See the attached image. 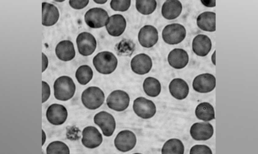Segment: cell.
Listing matches in <instances>:
<instances>
[{"label": "cell", "mask_w": 258, "mask_h": 154, "mask_svg": "<svg viewBox=\"0 0 258 154\" xmlns=\"http://www.w3.org/2000/svg\"><path fill=\"white\" fill-rule=\"evenodd\" d=\"M195 114L199 120L206 122L215 119V111L213 106L207 102H203L197 105Z\"/></svg>", "instance_id": "obj_25"}, {"label": "cell", "mask_w": 258, "mask_h": 154, "mask_svg": "<svg viewBox=\"0 0 258 154\" xmlns=\"http://www.w3.org/2000/svg\"><path fill=\"white\" fill-rule=\"evenodd\" d=\"M109 17L107 11L99 7L92 8L84 15V20L87 25L93 28H98L106 26Z\"/></svg>", "instance_id": "obj_5"}, {"label": "cell", "mask_w": 258, "mask_h": 154, "mask_svg": "<svg viewBox=\"0 0 258 154\" xmlns=\"http://www.w3.org/2000/svg\"><path fill=\"white\" fill-rule=\"evenodd\" d=\"M133 108L137 116L145 119L153 117L156 111V107L154 102L143 97H138L134 100Z\"/></svg>", "instance_id": "obj_7"}, {"label": "cell", "mask_w": 258, "mask_h": 154, "mask_svg": "<svg viewBox=\"0 0 258 154\" xmlns=\"http://www.w3.org/2000/svg\"><path fill=\"white\" fill-rule=\"evenodd\" d=\"M182 9L181 2L178 0H166L163 4L161 10L162 16L168 20L177 18L180 14Z\"/></svg>", "instance_id": "obj_23"}, {"label": "cell", "mask_w": 258, "mask_h": 154, "mask_svg": "<svg viewBox=\"0 0 258 154\" xmlns=\"http://www.w3.org/2000/svg\"><path fill=\"white\" fill-rule=\"evenodd\" d=\"M68 113L63 105L53 103L48 107L46 116L48 121L52 124L59 125L64 124L68 117Z\"/></svg>", "instance_id": "obj_12"}, {"label": "cell", "mask_w": 258, "mask_h": 154, "mask_svg": "<svg viewBox=\"0 0 258 154\" xmlns=\"http://www.w3.org/2000/svg\"><path fill=\"white\" fill-rule=\"evenodd\" d=\"M59 16V12L56 6L46 2H42V24L43 26L53 25L57 22Z\"/></svg>", "instance_id": "obj_18"}, {"label": "cell", "mask_w": 258, "mask_h": 154, "mask_svg": "<svg viewBox=\"0 0 258 154\" xmlns=\"http://www.w3.org/2000/svg\"><path fill=\"white\" fill-rule=\"evenodd\" d=\"M143 90L148 96L156 97L160 93L161 83L157 79L151 77L146 78L143 83Z\"/></svg>", "instance_id": "obj_26"}, {"label": "cell", "mask_w": 258, "mask_h": 154, "mask_svg": "<svg viewBox=\"0 0 258 154\" xmlns=\"http://www.w3.org/2000/svg\"><path fill=\"white\" fill-rule=\"evenodd\" d=\"M81 142L85 147L88 148H95L99 146L103 141L102 134L95 127L88 126L82 132Z\"/></svg>", "instance_id": "obj_13"}, {"label": "cell", "mask_w": 258, "mask_h": 154, "mask_svg": "<svg viewBox=\"0 0 258 154\" xmlns=\"http://www.w3.org/2000/svg\"><path fill=\"white\" fill-rule=\"evenodd\" d=\"M169 88L172 96L178 100L185 99L189 91L187 83L184 80L179 78L172 80L169 84Z\"/></svg>", "instance_id": "obj_21"}, {"label": "cell", "mask_w": 258, "mask_h": 154, "mask_svg": "<svg viewBox=\"0 0 258 154\" xmlns=\"http://www.w3.org/2000/svg\"><path fill=\"white\" fill-rule=\"evenodd\" d=\"M190 154H212V150L207 146L205 145H196L190 149Z\"/></svg>", "instance_id": "obj_32"}, {"label": "cell", "mask_w": 258, "mask_h": 154, "mask_svg": "<svg viewBox=\"0 0 258 154\" xmlns=\"http://www.w3.org/2000/svg\"><path fill=\"white\" fill-rule=\"evenodd\" d=\"M42 101L43 103L46 102L49 97L50 93V88L48 84L46 82L42 81Z\"/></svg>", "instance_id": "obj_34"}, {"label": "cell", "mask_w": 258, "mask_h": 154, "mask_svg": "<svg viewBox=\"0 0 258 154\" xmlns=\"http://www.w3.org/2000/svg\"><path fill=\"white\" fill-rule=\"evenodd\" d=\"M96 3L99 4H103L105 3L107 0H93Z\"/></svg>", "instance_id": "obj_37"}, {"label": "cell", "mask_w": 258, "mask_h": 154, "mask_svg": "<svg viewBox=\"0 0 258 154\" xmlns=\"http://www.w3.org/2000/svg\"><path fill=\"white\" fill-rule=\"evenodd\" d=\"M93 76V71L92 69L86 65L80 66L75 73V77L77 81L82 85L88 83L91 80Z\"/></svg>", "instance_id": "obj_28"}, {"label": "cell", "mask_w": 258, "mask_h": 154, "mask_svg": "<svg viewBox=\"0 0 258 154\" xmlns=\"http://www.w3.org/2000/svg\"><path fill=\"white\" fill-rule=\"evenodd\" d=\"M152 66L150 57L144 53H140L135 56L131 59V66L135 73L143 75L148 73Z\"/></svg>", "instance_id": "obj_16"}, {"label": "cell", "mask_w": 258, "mask_h": 154, "mask_svg": "<svg viewBox=\"0 0 258 154\" xmlns=\"http://www.w3.org/2000/svg\"><path fill=\"white\" fill-rule=\"evenodd\" d=\"M184 147L181 140L170 139L164 144L161 150L162 154H184Z\"/></svg>", "instance_id": "obj_27"}, {"label": "cell", "mask_w": 258, "mask_h": 154, "mask_svg": "<svg viewBox=\"0 0 258 154\" xmlns=\"http://www.w3.org/2000/svg\"><path fill=\"white\" fill-rule=\"evenodd\" d=\"M158 32L156 28L150 25H146L140 30L138 35L139 41L143 47L149 48L157 42Z\"/></svg>", "instance_id": "obj_14"}, {"label": "cell", "mask_w": 258, "mask_h": 154, "mask_svg": "<svg viewBox=\"0 0 258 154\" xmlns=\"http://www.w3.org/2000/svg\"><path fill=\"white\" fill-rule=\"evenodd\" d=\"M202 4L205 6L208 7H213L215 6V0H201Z\"/></svg>", "instance_id": "obj_35"}, {"label": "cell", "mask_w": 258, "mask_h": 154, "mask_svg": "<svg viewBox=\"0 0 258 154\" xmlns=\"http://www.w3.org/2000/svg\"><path fill=\"white\" fill-rule=\"evenodd\" d=\"M135 134L129 130L120 132L116 136L114 141V144L119 151L126 152L133 149L136 143Z\"/></svg>", "instance_id": "obj_10"}, {"label": "cell", "mask_w": 258, "mask_h": 154, "mask_svg": "<svg viewBox=\"0 0 258 154\" xmlns=\"http://www.w3.org/2000/svg\"><path fill=\"white\" fill-rule=\"evenodd\" d=\"M213 126L209 123L199 122L191 126L190 133L192 138L197 141H205L210 139L213 134Z\"/></svg>", "instance_id": "obj_15"}, {"label": "cell", "mask_w": 258, "mask_h": 154, "mask_svg": "<svg viewBox=\"0 0 258 154\" xmlns=\"http://www.w3.org/2000/svg\"><path fill=\"white\" fill-rule=\"evenodd\" d=\"M76 41L79 53L84 56L92 54L96 47L97 42L95 37L90 33L87 32L79 34Z\"/></svg>", "instance_id": "obj_9"}, {"label": "cell", "mask_w": 258, "mask_h": 154, "mask_svg": "<svg viewBox=\"0 0 258 154\" xmlns=\"http://www.w3.org/2000/svg\"><path fill=\"white\" fill-rule=\"evenodd\" d=\"M157 2L155 0H136L135 6L137 10L144 15L152 13L156 9Z\"/></svg>", "instance_id": "obj_29"}, {"label": "cell", "mask_w": 258, "mask_h": 154, "mask_svg": "<svg viewBox=\"0 0 258 154\" xmlns=\"http://www.w3.org/2000/svg\"><path fill=\"white\" fill-rule=\"evenodd\" d=\"M93 64L99 73L108 75L112 73L116 69L118 60L115 55L108 51L98 53L93 59Z\"/></svg>", "instance_id": "obj_2"}, {"label": "cell", "mask_w": 258, "mask_h": 154, "mask_svg": "<svg viewBox=\"0 0 258 154\" xmlns=\"http://www.w3.org/2000/svg\"><path fill=\"white\" fill-rule=\"evenodd\" d=\"M131 4V0H111L110 6L115 11L124 12L128 9Z\"/></svg>", "instance_id": "obj_31"}, {"label": "cell", "mask_w": 258, "mask_h": 154, "mask_svg": "<svg viewBox=\"0 0 258 154\" xmlns=\"http://www.w3.org/2000/svg\"><path fill=\"white\" fill-rule=\"evenodd\" d=\"M197 24L201 30L209 32L216 30V14L205 11L200 14L197 18Z\"/></svg>", "instance_id": "obj_24"}, {"label": "cell", "mask_w": 258, "mask_h": 154, "mask_svg": "<svg viewBox=\"0 0 258 154\" xmlns=\"http://www.w3.org/2000/svg\"><path fill=\"white\" fill-rule=\"evenodd\" d=\"M186 31L182 25L177 23L168 25L163 29L162 36L164 41L170 45H175L181 42L185 38Z\"/></svg>", "instance_id": "obj_4"}, {"label": "cell", "mask_w": 258, "mask_h": 154, "mask_svg": "<svg viewBox=\"0 0 258 154\" xmlns=\"http://www.w3.org/2000/svg\"><path fill=\"white\" fill-rule=\"evenodd\" d=\"M130 98L128 94L121 90H115L111 92L106 99L109 108L117 111H122L128 107Z\"/></svg>", "instance_id": "obj_6"}, {"label": "cell", "mask_w": 258, "mask_h": 154, "mask_svg": "<svg viewBox=\"0 0 258 154\" xmlns=\"http://www.w3.org/2000/svg\"><path fill=\"white\" fill-rule=\"evenodd\" d=\"M54 95L58 100L66 101L71 99L76 91V85L72 80L67 76L57 78L53 84Z\"/></svg>", "instance_id": "obj_1"}, {"label": "cell", "mask_w": 258, "mask_h": 154, "mask_svg": "<svg viewBox=\"0 0 258 154\" xmlns=\"http://www.w3.org/2000/svg\"><path fill=\"white\" fill-rule=\"evenodd\" d=\"M81 99L83 105L90 110H95L104 103L105 95L102 90L98 87H89L82 93Z\"/></svg>", "instance_id": "obj_3"}, {"label": "cell", "mask_w": 258, "mask_h": 154, "mask_svg": "<svg viewBox=\"0 0 258 154\" xmlns=\"http://www.w3.org/2000/svg\"><path fill=\"white\" fill-rule=\"evenodd\" d=\"M47 154H70L68 146L64 143L59 141L52 142L48 145L46 149Z\"/></svg>", "instance_id": "obj_30"}, {"label": "cell", "mask_w": 258, "mask_h": 154, "mask_svg": "<svg viewBox=\"0 0 258 154\" xmlns=\"http://www.w3.org/2000/svg\"><path fill=\"white\" fill-rule=\"evenodd\" d=\"M192 86L196 91L207 93L212 91L216 86V78L212 74L205 73L197 76L194 79Z\"/></svg>", "instance_id": "obj_11"}, {"label": "cell", "mask_w": 258, "mask_h": 154, "mask_svg": "<svg viewBox=\"0 0 258 154\" xmlns=\"http://www.w3.org/2000/svg\"><path fill=\"white\" fill-rule=\"evenodd\" d=\"M167 60L169 65L176 69H181L185 67L188 63L189 55L183 49L175 48L169 54Z\"/></svg>", "instance_id": "obj_20"}, {"label": "cell", "mask_w": 258, "mask_h": 154, "mask_svg": "<svg viewBox=\"0 0 258 154\" xmlns=\"http://www.w3.org/2000/svg\"><path fill=\"white\" fill-rule=\"evenodd\" d=\"M215 51L214 52L213 54L212 55L211 57V59L212 62V63L214 64V65H215Z\"/></svg>", "instance_id": "obj_38"}, {"label": "cell", "mask_w": 258, "mask_h": 154, "mask_svg": "<svg viewBox=\"0 0 258 154\" xmlns=\"http://www.w3.org/2000/svg\"><path fill=\"white\" fill-rule=\"evenodd\" d=\"M89 0H69L70 6L75 9L80 10L85 7L88 4Z\"/></svg>", "instance_id": "obj_33"}, {"label": "cell", "mask_w": 258, "mask_h": 154, "mask_svg": "<svg viewBox=\"0 0 258 154\" xmlns=\"http://www.w3.org/2000/svg\"><path fill=\"white\" fill-rule=\"evenodd\" d=\"M42 54V59H43V64L42 66V72H43L46 69L48 66V59L46 56L43 53Z\"/></svg>", "instance_id": "obj_36"}, {"label": "cell", "mask_w": 258, "mask_h": 154, "mask_svg": "<svg viewBox=\"0 0 258 154\" xmlns=\"http://www.w3.org/2000/svg\"><path fill=\"white\" fill-rule=\"evenodd\" d=\"M55 51L57 58L64 61L71 60L75 56L74 45L69 40H64L59 42L56 47Z\"/></svg>", "instance_id": "obj_22"}, {"label": "cell", "mask_w": 258, "mask_h": 154, "mask_svg": "<svg viewBox=\"0 0 258 154\" xmlns=\"http://www.w3.org/2000/svg\"><path fill=\"white\" fill-rule=\"evenodd\" d=\"M126 21L120 14H115L109 17L108 22L105 26L108 33L111 36L118 37L124 32L126 26Z\"/></svg>", "instance_id": "obj_17"}, {"label": "cell", "mask_w": 258, "mask_h": 154, "mask_svg": "<svg viewBox=\"0 0 258 154\" xmlns=\"http://www.w3.org/2000/svg\"><path fill=\"white\" fill-rule=\"evenodd\" d=\"M212 46L211 39L206 35L198 34L192 41L193 51L199 56L204 57L207 55L211 51Z\"/></svg>", "instance_id": "obj_19"}, {"label": "cell", "mask_w": 258, "mask_h": 154, "mask_svg": "<svg viewBox=\"0 0 258 154\" xmlns=\"http://www.w3.org/2000/svg\"><path fill=\"white\" fill-rule=\"evenodd\" d=\"M94 123L98 126L105 136H111L116 127V122L113 116L104 111L96 114L94 117Z\"/></svg>", "instance_id": "obj_8"}]
</instances>
